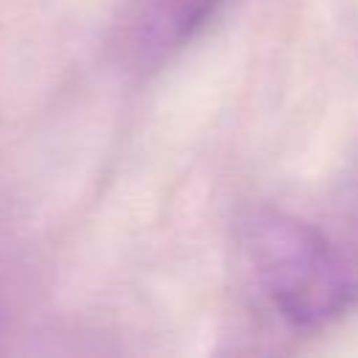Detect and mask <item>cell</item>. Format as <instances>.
<instances>
[{
    "label": "cell",
    "mask_w": 358,
    "mask_h": 358,
    "mask_svg": "<svg viewBox=\"0 0 358 358\" xmlns=\"http://www.w3.org/2000/svg\"><path fill=\"white\" fill-rule=\"evenodd\" d=\"M241 235L252 277L291 327H322L358 299V266L319 227L257 207L241 224Z\"/></svg>",
    "instance_id": "6da1fadb"
},
{
    "label": "cell",
    "mask_w": 358,
    "mask_h": 358,
    "mask_svg": "<svg viewBox=\"0 0 358 358\" xmlns=\"http://www.w3.org/2000/svg\"><path fill=\"white\" fill-rule=\"evenodd\" d=\"M224 0H137L129 22V50L140 67H159L187 48L218 14Z\"/></svg>",
    "instance_id": "7a4b0ae2"
}]
</instances>
